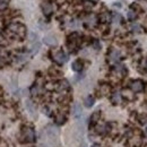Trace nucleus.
Returning <instances> with one entry per match:
<instances>
[{
  "label": "nucleus",
  "instance_id": "obj_9",
  "mask_svg": "<svg viewBox=\"0 0 147 147\" xmlns=\"http://www.w3.org/2000/svg\"><path fill=\"white\" fill-rule=\"evenodd\" d=\"M83 67H84V63H83V60L78 59V60H75L71 65V68H73L74 71H82L83 70Z\"/></svg>",
  "mask_w": 147,
  "mask_h": 147
},
{
  "label": "nucleus",
  "instance_id": "obj_20",
  "mask_svg": "<svg viewBox=\"0 0 147 147\" xmlns=\"http://www.w3.org/2000/svg\"><path fill=\"white\" fill-rule=\"evenodd\" d=\"M130 8H131V10L135 11V13H140V11L143 10L142 7H140L139 5H137V3H132V5H130Z\"/></svg>",
  "mask_w": 147,
  "mask_h": 147
},
{
  "label": "nucleus",
  "instance_id": "obj_4",
  "mask_svg": "<svg viewBox=\"0 0 147 147\" xmlns=\"http://www.w3.org/2000/svg\"><path fill=\"white\" fill-rule=\"evenodd\" d=\"M144 83L142 82V80H139V79H137V80H134V82H131V84H130V88H131V91L135 93H139L142 92L143 90H144Z\"/></svg>",
  "mask_w": 147,
  "mask_h": 147
},
{
  "label": "nucleus",
  "instance_id": "obj_32",
  "mask_svg": "<svg viewBox=\"0 0 147 147\" xmlns=\"http://www.w3.org/2000/svg\"><path fill=\"white\" fill-rule=\"evenodd\" d=\"M146 69H147V63H146Z\"/></svg>",
  "mask_w": 147,
  "mask_h": 147
},
{
  "label": "nucleus",
  "instance_id": "obj_25",
  "mask_svg": "<svg viewBox=\"0 0 147 147\" xmlns=\"http://www.w3.org/2000/svg\"><path fill=\"white\" fill-rule=\"evenodd\" d=\"M49 74H50V75H53V76H60V75H61V71L57 70L55 68H50V69H49Z\"/></svg>",
  "mask_w": 147,
  "mask_h": 147
},
{
  "label": "nucleus",
  "instance_id": "obj_1",
  "mask_svg": "<svg viewBox=\"0 0 147 147\" xmlns=\"http://www.w3.org/2000/svg\"><path fill=\"white\" fill-rule=\"evenodd\" d=\"M7 35L16 38H24L26 35V27L20 23H10L6 27Z\"/></svg>",
  "mask_w": 147,
  "mask_h": 147
},
{
  "label": "nucleus",
  "instance_id": "obj_8",
  "mask_svg": "<svg viewBox=\"0 0 147 147\" xmlns=\"http://www.w3.org/2000/svg\"><path fill=\"white\" fill-rule=\"evenodd\" d=\"M73 114H74V117H75L76 119H78V120L82 118V115H83V109H82V107H80L79 103H75V104H74Z\"/></svg>",
  "mask_w": 147,
  "mask_h": 147
},
{
  "label": "nucleus",
  "instance_id": "obj_23",
  "mask_svg": "<svg viewBox=\"0 0 147 147\" xmlns=\"http://www.w3.org/2000/svg\"><path fill=\"white\" fill-rule=\"evenodd\" d=\"M37 40H38V37H37V35L34 33V32L30 33V41H31V43H32V44H33V43H36V42H38Z\"/></svg>",
  "mask_w": 147,
  "mask_h": 147
},
{
  "label": "nucleus",
  "instance_id": "obj_19",
  "mask_svg": "<svg viewBox=\"0 0 147 147\" xmlns=\"http://www.w3.org/2000/svg\"><path fill=\"white\" fill-rule=\"evenodd\" d=\"M98 119H100V111H96V112L93 113L92 117H91V123H92V125H95V123L98 121Z\"/></svg>",
  "mask_w": 147,
  "mask_h": 147
},
{
  "label": "nucleus",
  "instance_id": "obj_3",
  "mask_svg": "<svg viewBox=\"0 0 147 147\" xmlns=\"http://www.w3.org/2000/svg\"><path fill=\"white\" fill-rule=\"evenodd\" d=\"M52 59L55 60L57 63H59V65H62V63H65V62H67L68 61V55H66L62 50H58V51H55V53L52 55Z\"/></svg>",
  "mask_w": 147,
  "mask_h": 147
},
{
  "label": "nucleus",
  "instance_id": "obj_24",
  "mask_svg": "<svg viewBox=\"0 0 147 147\" xmlns=\"http://www.w3.org/2000/svg\"><path fill=\"white\" fill-rule=\"evenodd\" d=\"M127 17H128L129 20H135V19L137 18V14H136L135 11L130 10V11L128 13V15H127Z\"/></svg>",
  "mask_w": 147,
  "mask_h": 147
},
{
  "label": "nucleus",
  "instance_id": "obj_28",
  "mask_svg": "<svg viewBox=\"0 0 147 147\" xmlns=\"http://www.w3.org/2000/svg\"><path fill=\"white\" fill-rule=\"evenodd\" d=\"M113 6H114V7H118V8H120V7H121V5H120L119 2H114V3H113Z\"/></svg>",
  "mask_w": 147,
  "mask_h": 147
},
{
  "label": "nucleus",
  "instance_id": "obj_31",
  "mask_svg": "<svg viewBox=\"0 0 147 147\" xmlns=\"http://www.w3.org/2000/svg\"><path fill=\"white\" fill-rule=\"evenodd\" d=\"M92 147H101V146H100V145H97V144H94Z\"/></svg>",
  "mask_w": 147,
  "mask_h": 147
},
{
  "label": "nucleus",
  "instance_id": "obj_18",
  "mask_svg": "<svg viewBox=\"0 0 147 147\" xmlns=\"http://www.w3.org/2000/svg\"><path fill=\"white\" fill-rule=\"evenodd\" d=\"M38 93H40V86L37 85V83H34L33 86L31 87V94L33 96H36V95H38Z\"/></svg>",
  "mask_w": 147,
  "mask_h": 147
},
{
  "label": "nucleus",
  "instance_id": "obj_10",
  "mask_svg": "<svg viewBox=\"0 0 147 147\" xmlns=\"http://www.w3.org/2000/svg\"><path fill=\"white\" fill-rule=\"evenodd\" d=\"M43 42H44L47 45H49V47H55V45H57V38H55V36H52V35L45 36L43 38Z\"/></svg>",
  "mask_w": 147,
  "mask_h": 147
},
{
  "label": "nucleus",
  "instance_id": "obj_13",
  "mask_svg": "<svg viewBox=\"0 0 147 147\" xmlns=\"http://www.w3.org/2000/svg\"><path fill=\"white\" fill-rule=\"evenodd\" d=\"M120 101H121V96H120V94H119L118 92L113 93L112 96H111V102H112L114 105H117V104L120 103Z\"/></svg>",
  "mask_w": 147,
  "mask_h": 147
},
{
  "label": "nucleus",
  "instance_id": "obj_15",
  "mask_svg": "<svg viewBox=\"0 0 147 147\" xmlns=\"http://www.w3.org/2000/svg\"><path fill=\"white\" fill-rule=\"evenodd\" d=\"M83 6H84V8L86 10H91L93 7L95 6V2L92 1V0H84L83 1Z\"/></svg>",
  "mask_w": 147,
  "mask_h": 147
},
{
  "label": "nucleus",
  "instance_id": "obj_14",
  "mask_svg": "<svg viewBox=\"0 0 147 147\" xmlns=\"http://www.w3.org/2000/svg\"><path fill=\"white\" fill-rule=\"evenodd\" d=\"M66 120H67V118H66V115L63 113H59L57 115V118H55V122L58 125H63L66 122Z\"/></svg>",
  "mask_w": 147,
  "mask_h": 147
},
{
  "label": "nucleus",
  "instance_id": "obj_22",
  "mask_svg": "<svg viewBox=\"0 0 147 147\" xmlns=\"http://www.w3.org/2000/svg\"><path fill=\"white\" fill-rule=\"evenodd\" d=\"M26 59H27V55H26V53H24V55L22 53V55H17L15 60H16L17 62H24V61H25Z\"/></svg>",
  "mask_w": 147,
  "mask_h": 147
},
{
  "label": "nucleus",
  "instance_id": "obj_26",
  "mask_svg": "<svg viewBox=\"0 0 147 147\" xmlns=\"http://www.w3.org/2000/svg\"><path fill=\"white\" fill-rule=\"evenodd\" d=\"M7 44V41H6V37L3 36L1 33H0V47H3Z\"/></svg>",
  "mask_w": 147,
  "mask_h": 147
},
{
  "label": "nucleus",
  "instance_id": "obj_12",
  "mask_svg": "<svg viewBox=\"0 0 147 147\" xmlns=\"http://www.w3.org/2000/svg\"><path fill=\"white\" fill-rule=\"evenodd\" d=\"M96 20H97V17H95L94 15H88L85 19V24H87L90 26H94L96 24Z\"/></svg>",
  "mask_w": 147,
  "mask_h": 147
},
{
  "label": "nucleus",
  "instance_id": "obj_29",
  "mask_svg": "<svg viewBox=\"0 0 147 147\" xmlns=\"http://www.w3.org/2000/svg\"><path fill=\"white\" fill-rule=\"evenodd\" d=\"M2 94H3V90H2V87H1V86H0V96H1V95H2Z\"/></svg>",
  "mask_w": 147,
  "mask_h": 147
},
{
  "label": "nucleus",
  "instance_id": "obj_27",
  "mask_svg": "<svg viewBox=\"0 0 147 147\" xmlns=\"http://www.w3.org/2000/svg\"><path fill=\"white\" fill-rule=\"evenodd\" d=\"M93 47H94L96 50H100V49H101V45H100V43H98L97 40H94V41H93Z\"/></svg>",
  "mask_w": 147,
  "mask_h": 147
},
{
  "label": "nucleus",
  "instance_id": "obj_5",
  "mask_svg": "<svg viewBox=\"0 0 147 147\" xmlns=\"http://www.w3.org/2000/svg\"><path fill=\"white\" fill-rule=\"evenodd\" d=\"M55 87H57L58 92H66V91H69L70 86H69V83L66 79H61L59 83H57Z\"/></svg>",
  "mask_w": 147,
  "mask_h": 147
},
{
  "label": "nucleus",
  "instance_id": "obj_17",
  "mask_svg": "<svg viewBox=\"0 0 147 147\" xmlns=\"http://www.w3.org/2000/svg\"><path fill=\"white\" fill-rule=\"evenodd\" d=\"M130 28H131V31L134 32V33H142L143 32V27L139 25V24H131V26H130Z\"/></svg>",
  "mask_w": 147,
  "mask_h": 147
},
{
  "label": "nucleus",
  "instance_id": "obj_6",
  "mask_svg": "<svg viewBox=\"0 0 147 147\" xmlns=\"http://www.w3.org/2000/svg\"><path fill=\"white\" fill-rule=\"evenodd\" d=\"M121 58V53L119 50H115V49H111L110 52H109V60L111 62H118Z\"/></svg>",
  "mask_w": 147,
  "mask_h": 147
},
{
  "label": "nucleus",
  "instance_id": "obj_16",
  "mask_svg": "<svg viewBox=\"0 0 147 147\" xmlns=\"http://www.w3.org/2000/svg\"><path fill=\"white\" fill-rule=\"evenodd\" d=\"M111 20L113 22V23H120V22H122L123 19L121 17V15L120 14H118V13H113L112 15H111Z\"/></svg>",
  "mask_w": 147,
  "mask_h": 147
},
{
  "label": "nucleus",
  "instance_id": "obj_21",
  "mask_svg": "<svg viewBox=\"0 0 147 147\" xmlns=\"http://www.w3.org/2000/svg\"><path fill=\"white\" fill-rule=\"evenodd\" d=\"M9 5V0H0V11L5 10Z\"/></svg>",
  "mask_w": 147,
  "mask_h": 147
},
{
  "label": "nucleus",
  "instance_id": "obj_30",
  "mask_svg": "<svg viewBox=\"0 0 147 147\" xmlns=\"http://www.w3.org/2000/svg\"><path fill=\"white\" fill-rule=\"evenodd\" d=\"M80 147H87V145H86L85 143H83V144H82V146H80Z\"/></svg>",
  "mask_w": 147,
  "mask_h": 147
},
{
  "label": "nucleus",
  "instance_id": "obj_2",
  "mask_svg": "<svg viewBox=\"0 0 147 147\" xmlns=\"http://www.w3.org/2000/svg\"><path fill=\"white\" fill-rule=\"evenodd\" d=\"M22 139L24 143H34L35 142V132L31 127H24L22 130Z\"/></svg>",
  "mask_w": 147,
  "mask_h": 147
},
{
  "label": "nucleus",
  "instance_id": "obj_11",
  "mask_svg": "<svg viewBox=\"0 0 147 147\" xmlns=\"http://www.w3.org/2000/svg\"><path fill=\"white\" fill-rule=\"evenodd\" d=\"M94 103H95V98H94V96H92V95H88L84 100V104H85L86 108H92L93 105H94Z\"/></svg>",
  "mask_w": 147,
  "mask_h": 147
},
{
  "label": "nucleus",
  "instance_id": "obj_7",
  "mask_svg": "<svg viewBox=\"0 0 147 147\" xmlns=\"http://www.w3.org/2000/svg\"><path fill=\"white\" fill-rule=\"evenodd\" d=\"M25 107H26V110L28 111L30 114H32V115H34V117L36 115V108H35V104H34L31 100H26Z\"/></svg>",
  "mask_w": 147,
  "mask_h": 147
}]
</instances>
